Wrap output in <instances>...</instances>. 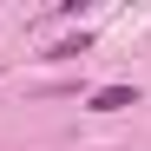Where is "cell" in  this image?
I'll list each match as a JSON object with an SVG mask.
<instances>
[{
    "instance_id": "1",
    "label": "cell",
    "mask_w": 151,
    "mask_h": 151,
    "mask_svg": "<svg viewBox=\"0 0 151 151\" xmlns=\"http://www.w3.org/2000/svg\"><path fill=\"white\" fill-rule=\"evenodd\" d=\"M125 105H138L132 86H105V92H92V112H125Z\"/></svg>"
}]
</instances>
